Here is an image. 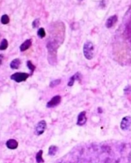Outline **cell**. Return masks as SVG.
Wrapping results in <instances>:
<instances>
[{
	"label": "cell",
	"instance_id": "obj_9",
	"mask_svg": "<svg viewBox=\"0 0 131 163\" xmlns=\"http://www.w3.org/2000/svg\"><path fill=\"white\" fill-rule=\"evenodd\" d=\"M32 40L31 39H27L20 45V50L21 51L23 52L28 49L32 46Z\"/></svg>",
	"mask_w": 131,
	"mask_h": 163
},
{
	"label": "cell",
	"instance_id": "obj_21",
	"mask_svg": "<svg viewBox=\"0 0 131 163\" xmlns=\"http://www.w3.org/2000/svg\"><path fill=\"white\" fill-rule=\"evenodd\" d=\"M3 59V55L2 54H0V61H1V64H2Z\"/></svg>",
	"mask_w": 131,
	"mask_h": 163
},
{
	"label": "cell",
	"instance_id": "obj_16",
	"mask_svg": "<svg viewBox=\"0 0 131 163\" xmlns=\"http://www.w3.org/2000/svg\"><path fill=\"white\" fill-rule=\"evenodd\" d=\"M8 46V42L7 39H3L1 42L0 44V50H5L7 48Z\"/></svg>",
	"mask_w": 131,
	"mask_h": 163
},
{
	"label": "cell",
	"instance_id": "obj_17",
	"mask_svg": "<svg viewBox=\"0 0 131 163\" xmlns=\"http://www.w3.org/2000/svg\"><path fill=\"white\" fill-rule=\"evenodd\" d=\"M58 148L55 145H52L50 146L49 148V155L51 156H54L57 152Z\"/></svg>",
	"mask_w": 131,
	"mask_h": 163
},
{
	"label": "cell",
	"instance_id": "obj_10",
	"mask_svg": "<svg viewBox=\"0 0 131 163\" xmlns=\"http://www.w3.org/2000/svg\"><path fill=\"white\" fill-rule=\"evenodd\" d=\"M6 145L8 148L11 150H15L17 148L19 144L17 141L15 139H9L7 141Z\"/></svg>",
	"mask_w": 131,
	"mask_h": 163
},
{
	"label": "cell",
	"instance_id": "obj_8",
	"mask_svg": "<svg viewBox=\"0 0 131 163\" xmlns=\"http://www.w3.org/2000/svg\"><path fill=\"white\" fill-rule=\"evenodd\" d=\"M126 37L130 42H131V17L126 23L124 30Z\"/></svg>",
	"mask_w": 131,
	"mask_h": 163
},
{
	"label": "cell",
	"instance_id": "obj_6",
	"mask_svg": "<svg viewBox=\"0 0 131 163\" xmlns=\"http://www.w3.org/2000/svg\"><path fill=\"white\" fill-rule=\"evenodd\" d=\"M87 121V116H86V112L82 111L79 113L78 117L76 124L78 126H82L84 125L86 123Z\"/></svg>",
	"mask_w": 131,
	"mask_h": 163
},
{
	"label": "cell",
	"instance_id": "obj_7",
	"mask_svg": "<svg viewBox=\"0 0 131 163\" xmlns=\"http://www.w3.org/2000/svg\"><path fill=\"white\" fill-rule=\"evenodd\" d=\"M117 20H118V17L116 15H113L110 17L106 20V23H105L106 27L108 28H111L116 24V23L117 22Z\"/></svg>",
	"mask_w": 131,
	"mask_h": 163
},
{
	"label": "cell",
	"instance_id": "obj_2",
	"mask_svg": "<svg viewBox=\"0 0 131 163\" xmlns=\"http://www.w3.org/2000/svg\"><path fill=\"white\" fill-rule=\"evenodd\" d=\"M30 74L26 72H15L10 76V79L17 83H21L25 82L29 77Z\"/></svg>",
	"mask_w": 131,
	"mask_h": 163
},
{
	"label": "cell",
	"instance_id": "obj_14",
	"mask_svg": "<svg viewBox=\"0 0 131 163\" xmlns=\"http://www.w3.org/2000/svg\"><path fill=\"white\" fill-rule=\"evenodd\" d=\"M27 66L28 68L29 69L30 71V75H31L35 71L36 67L33 65V64L32 63V62L30 60H28L27 61Z\"/></svg>",
	"mask_w": 131,
	"mask_h": 163
},
{
	"label": "cell",
	"instance_id": "obj_13",
	"mask_svg": "<svg viewBox=\"0 0 131 163\" xmlns=\"http://www.w3.org/2000/svg\"><path fill=\"white\" fill-rule=\"evenodd\" d=\"M1 22L3 25H6L10 22V18L7 14H4L1 17Z\"/></svg>",
	"mask_w": 131,
	"mask_h": 163
},
{
	"label": "cell",
	"instance_id": "obj_18",
	"mask_svg": "<svg viewBox=\"0 0 131 163\" xmlns=\"http://www.w3.org/2000/svg\"><path fill=\"white\" fill-rule=\"evenodd\" d=\"M37 36L40 37V39H43L44 37H45L46 34L44 28L43 27L39 28L37 30Z\"/></svg>",
	"mask_w": 131,
	"mask_h": 163
},
{
	"label": "cell",
	"instance_id": "obj_1",
	"mask_svg": "<svg viewBox=\"0 0 131 163\" xmlns=\"http://www.w3.org/2000/svg\"><path fill=\"white\" fill-rule=\"evenodd\" d=\"M94 47L92 42L87 41L85 42L83 46V53L86 59L90 60L94 57Z\"/></svg>",
	"mask_w": 131,
	"mask_h": 163
},
{
	"label": "cell",
	"instance_id": "obj_19",
	"mask_svg": "<svg viewBox=\"0 0 131 163\" xmlns=\"http://www.w3.org/2000/svg\"><path fill=\"white\" fill-rule=\"evenodd\" d=\"M61 79H57L53 80L52 81L50 82L49 84V86L51 88H54L55 87L57 86V85H59L61 84Z\"/></svg>",
	"mask_w": 131,
	"mask_h": 163
},
{
	"label": "cell",
	"instance_id": "obj_15",
	"mask_svg": "<svg viewBox=\"0 0 131 163\" xmlns=\"http://www.w3.org/2000/svg\"><path fill=\"white\" fill-rule=\"evenodd\" d=\"M36 161L37 163H42L44 162V160L43 158V150H42L39 151L37 154Z\"/></svg>",
	"mask_w": 131,
	"mask_h": 163
},
{
	"label": "cell",
	"instance_id": "obj_11",
	"mask_svg": "<svg viewBox=\"0 0 131 163\" xmlns=\"http://www.w3.org/2000/svg\"><path fill=\"white\" fill-rule=\"evenodd\" d=\"M80 76H81V74L79 72H76L74 75H72V77H70L69 81L68 83V86L69 87L72 86L74 85L75 80L80 79Z\"/></svg>",
	"mask_w": 131,
	"mask_h": 163
},
{
	"label": "cell",
	"instance_id": "obj_20",
	"mask_svg": "<svg viewBox=\"0 0 131 163\" xmlns=\"http://www.w3.org/2000/svg\"><path fill=\"white\" fill-rule=\"evenodd\" d=\"M40 25V21L39 19H35L32 22V26L33 28H36L39 27Z\"/></svg>",
	"mask_w": 131,
	"mask_h": 163
},
{
	"label": "cell",
	"instance_id": "obj_4",
	"mask_svg": "<svg viewBox=\"0 0 131 163\" xmlns=\"http://www.w3.org/2000/svg\"><path fill=\"white\" fill-rule=\"evenodd\" d=\"M62 101V97L59 95H57L53 96L52 99L48 102L46 105V107L48 108H52L57 106L59 105Z\"/></svg>",
	"mask_w": 131,
	"mask_h": 163
},
{
	"label": "cell",
	"instance_id": "obj_5",
	"mask_svg": "<svg viewBox=\"0 0 131 163\" xmlns=\"http://www.w3.org/2000/svg\"><path fill=\"white\" fill-rule=\"evenodd\" d=\"M131 126V117L126 116L124 117L120 123V128L122 130H128Z\"/></svg>",
	"mask_w": 131,
	"mask_h": 163
},
{
	"label": "cell",
	"instance_id": "obj_3",
	"mask_svg": "<svg viewBox=\"0 0 131 163\" xmlns=\"http://www.w3.org/2000/svg\"><path fill=\"white\" fill-rule=\"evenodd\" d=\"M47 128V123L45 120L39 122L35 127V134L36 136H41L44 133Z\"/></svg>",
	"mask_w": 131,
	"mask_h": 163
},
{
	"label": "cell",
	"instance_id": "obj_12",
	"mask_svg": "<svg viewBox=\"0 0 131 163\" xmlns=\"http://www.w3.org/2000/svg\"><path fill=\"white\" fill-rule=\"evenodd\" d=\"M21 63V60L19 58H16L10 62V67L11 69H18L20 67Z\"/></svg>",
	"mask_w": 131,
	"mask_h": 163
}]
</instances>
